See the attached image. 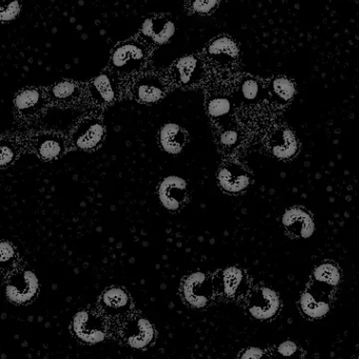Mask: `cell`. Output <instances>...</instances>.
Returning a JSON list of instances; mask_svg holds the SVG:
<instances>
[{"label":"cell","instance_id":"cell-1","mask_svg":"<svg viewBox=\"0 0 359 359\" xmlns=\"http://www.w3.org/2000/svg\"><path fill=\"white\" fill-rule=\"evenodd\" d=\"M147 59L148 50L145 44L136 40H129L114 48L110 67L115 74L132 75L143 69Z\"/></svg>","mask_w":359,"mask_h":359},{"label":"cell","instance_id":"cell-2","mask_svg":"<svg viewBox=\"0 0 359 359\" xmlns=\"http://www.w3.org/2000/svg\"><path fill=\"white\" fill-rule=\"evenodd\" d=\"M46 92L41 88H27L20 90L14 98V107L17 117L25 122L36 121L48 109Z\"/></svg>","mask_w":359,"mask_h":359},{"label":"cell","instance_id":"cell-3","mask_svg":"<svg viewBox=\"0 0 359 359\" xmlns=\"http://www.w3.org/2000/svg\"><path fill=\"white\" fill-rule=\"evenodd\" d=\"M169 74L171 81L178 88H194L204 80L206 67L200 57L188 55L174 62Z\"/></svg>","mask_w":359,"mask_h":359},{"label":"cell","instance_id":"cell-4","mask_svg":"<svg viewBox=\"0 0 359 359\" xmlns=\"http://www.w3.org/2000/svg\"><path fill=\"white\" fill-rule=\"evenodd\" d=\"M105 128L103 120L95 116L82 118L71 135V143L80 151H94L103 143Z\"/></svg>","mask_w":359,"mask_h":359},{"label":"cell","instance_id":"cell-5","mask_svg":"<svg viewBox=\"0 0 359 359\" xmlns=\"http://www.w3.org/2000/svg\"><path fill=\"white\" fill-rule=\"evenodd\" d=\"M38 288L36 274L31 270H21L11 274L6 285V294L12 303L25 304L36 297Z\"/></svg>","mask_w":359,"mask_h":359},{"label":"cell","instance_id":"cell-6","mask_svg":"<svg viewBox=\"0 0 359 359\" xmlns=\"http://www.w3.org/2000/svg\"><path fill=\"white\" fill-rule=\"evenodd\" d=\"M88 94L98 107L114 104L120 96V84L114 72L105 71L89 83Z\"/></svg>","mask_w":359,"mask_h":359},{"label":"cell","instance_id":"cell-7","mask_svg":"<svg viewBox=\"0 0 359 359\" xmlns=\"http://www.w3.org/2000/svg\"><path fill=\"white\" fill-rule=\"evenodd\" d=\"M183 294L192 307L204 308L213 295L212 282L204 272H194L183 282Z\"/></svg>","mask_w":359,"mask_h":359},{"label":"cell","instance_id":"cell-8","mask_svg":"<svg viewBox=\"0 0 359 359\" xmlns=\"http://www.w3.org/2000/svg\"><path fill=\"white\" fill-rule=\"evenodd\" d=\"M31 147L42 161H53L65 155L67 142L59 133L40 132L32 137Z\"/></svg>","mask_w":359,"mask_h":359},{"label":"cell","instance_id":"cell-9","mask_svg":"<svg viewBox=\"0 0 359 359\" xmlns=\"http://www.w3.org/2000/svg\"><path fill=\"white\" fill-rule=\"evenodd\" d=\"M72 328L76 337L90 345L105 341V332L100 320L88 310H81L74 316Z\"/></svg>","mask_w":359,"mask_h":359},{"label":"cell","instance_id":"cell-10","mask_svg":"<svg viewBox=\"0 0 359 359\" xmlns=\"http://www.w3.org/2000/svg\"><path fill=\"white\" fill-rule=\"evenodd\" d=\"M135 100L143 104H154L162 100L167 93L164 79L155 74H145L135 80L131 88Z\"/></svg>","mask_w":359,"mask_h":359},{"label":"cell","instance_id":"cell-11","mask_svg":"<svg viewBox=\"0 0 359 359\" xmlns=\"http://www.w3.org/2000/svg\"><path fill=\"white\" fill-rule=\"evenodd\" d=\"M280 307V297L275 291L261 287L253 291L249 299L248 309L251 316L259 320H270L276 316Z\"/></svg>","mask_w":359,"mask_h":359},{"label":"cell","instance_id":"cell-12","mask_svg":"<svg viewBox=\"0 0 359 359\" xmlns=\"http://www.w3.org/2000/svg\"><path fill=\"white\" fill-rule=\"evenodd\" d=\"M188 184L177 176L166 177L158 186V198L162 206L169 211H177L185 204Z\"/></svg>","mask_w":359,"mask_h":359},{"label":"cell","instance_id":"cell-13","mask_svg":"<svg viewBox=\"0 0 359 359\" xmlns=\"http://www.w3.org/2000/svg\"><path fill=\"white\" fill-rule=\"evenodd\" d=\"M176 32L174 21L167 16L148 17L143 21L141 34L145 41L155 46L168 43Z\"/></svg>","mask_w":359,"mask_h":359},{"label":"cell","instance_id":"cell-14","mask_svg":"<svg viewBox=\"0 0 359 359\" xmlns=\"http://www.w3.org/2000/svg\"><path fill=\"white\" fill-rule=\"evenodd\" d=\"M46 92L50 103L60 107H75L84 98V88L71 80L57 82Z\"/></svg>","mask_w":359,"mask_h":359},{"label":"cell","instance_id":"cell-15","mask_svg":"<svg viewBox=\"0 0 359 359\" xmlns=\"http://www.w3.org/2000/svg\"><path fill=\"white\" fill-rule=\"evenodd\" d=\"M217 180L221 187L229 194L244 191L250 184L248 172L242 165L235 162L223 163L218 170Z\"/></svg>","mask_w":359,"mask_h":359},{"label":"cell","instance_id":"cell-16","mask_svg":"<svg viewBox=\"0 0 359 359\" xmlns=\"http://www.w3.org/2000/svg\"><path fill=\"white\" fill-rule=\"evenodd\" d=\"M282 225L296 238H311L315 230V224L310 213L299 207L286 210L282 215Z\"/></svg>","mask_w":359,"mask_h":359},{"label":"cell","instance_id":"cell-17","mask_svg":"<svg viewBox=\"0 0 359 359\" xmlns=\"http://www.w3.org/2000/svg\"><path fill=\"white\" fill-rule=\"evenodd\" d=\"M268 145L272 155L278 159H290L299 149L294 134L286 128H275L269 136Z\"/></svg>","mask_w":359,"mask_h":359},{"label":"cell","instance_id":"cell-18","mask_svg":"<svg viewBox=\"0 0 359 359\" xmlns=\"http://www.w3.org/2000/svg\"><path fill=\"white\" fill-rule=\"evenodd\" d=\"M206 54L209 59L217 65H228L237 59L238 48L231 38L221 36L208 44Z\"/></svg>","mask_w":359,"mask_h":359},{"label":"cell","instance_id":"cell-19","mask_svg":"<svg viewBox=\"0 0 359 359\" xmlns=\"http://www.w3.org/2000/svg\"><path fill=\"white\" fill-rule=\"evenodd\" d=\"M187 133L181 126L175 123H167L160 130L158 139L164 153L178 155L187 143Z\"/></svg>","mask_w":359,"mask_h":359},{"label":"cell","instance_id":"cell-20","mask_svg":"<svg viewBox=\"0 0 359 359\" xmlns=\"http://www.w3.org/2000/svg\"><path fill=\"white\" fill-rule=\"evenodd\" d=\"M221 289L227 297H235L246 293L248 290V280L242 270L230 267L223 270L219 276Z\"/></svg>","mask_w":359,"mask_h":359},{"label":"cell","instance_id":"cell-21","mask_svg":"<svg viewBox=\"0 0 359 359\" xmlns=\"http://www.w3.org/2000/svg\"><path fill=\"white\" fill-rule=\"evenodd\" d=\"M301 308L306 316L311 318H322L330 311L328 295L308 290L301 297Z\"/></svg>","mask_w":359,"mask_h":359},{"label":"cell","instance_id":"cell-22","mask_svg":"<svg viewBox=\"0 0 359 359\" xmlns=\"http://www.w3.org/2000/svg\"><path fill=\"white\" fill-rule=\"evenodd\" d=\"M154 334L153 326L147 318H137L130 325L126 341L133 349H143L153 341Z\"/></svg>","mask_w":359,"mask_h":359},{"label":"cell","instance_id":"cell-23","mask_svg":"<svg viewBox=\"0 0 359 359\" xmlns=\"http://www.w3.org/2000/svg\"><path fill=\"white\" fill-rule=\"evenodd\" d=\"M101 305L107 313L119 316L126 313L131 308V299L128 293L122 288L107 289L101 297Z\"/></svg>","mask_w":359,"mask_h":359},{"label":"cell","instance_id":"cell-24","mask_svg":"<svg viewBox=\"0 0 359 359\" xmlns=\"http://www.w3.org/2000/svg\"><path fill=\"white\" fill-rule=\"evenodd\" d=\"M207 111L211 119L223 122L229 117L232 111V103L228 97L215 95L210 97L207 102Z\"/></svg>","mask_w":359,"mask_h":359},{"label":"cell","instance_id":"cell-25","mask_svg":"<svg viewBox=\"0 0 359 359\" xmlns=\"http://www.w3.org/2000/svg\"><path fill=\"white\" fill-rule=\"evenodd\" d=\"M272 96L280 104H286L295 96L294 84L285 77H278L272 80L270 86Z\"/></svg>","mask_w":359,"mask_h":359},{"label":"cell","instance_id":"cell-26","mask_svg":"<svg viewBox=\"0 0 359 359\" xmlns=\"http://www.w3.org/2000/svg\"><path fill=\"white\" fill-rule=\"evenodd\" d=\"M1 147V168H8L12 165L21 153V144L18 139L12 136L2 137L0 141Z\"/></svg>","mask_w":359,"mask_h":359},{"label":"cell","instance_id":"cell-27","mask_svg":"<svg viewBox=\"0 0 359 359\" xmlns=\"http://www.w3.org/2000/svg\"><path fill=\"white\" fill-rule=\"evenodd\" d=\"M313 276L316 282L329 287L337 286L341 282V272L334 264H320L314 270Z\"/></svg>","mask_w":359,"mask_h":359},{"label":"cell","instance_id":"cell-28","mask_svg":"<svg viewBox=\"0 0 359 359\" xmlns=\"http://www.w3.org/2000/svg\"><path fill=\"white\" fill-rule=\"evenodd\" d=\"M240 94L242 98L248 102L257 100L261 95V84L252 78H247L240 83Z\"/></svg>","mask_w":359,"mask_h":359},{"label":"cell","instance_id":"cell-29","mask_svg":"<svg viewBox=\"0 0 359 359\" xmlns=\"http://www.w3.org/2000/svg\"><path fill=\"white\" fill-rule=\"evenodd\" d=\"M20 14V4L18 0H2L0 18L4 22L16 19Z\"/></svg>","mask_w":359,"mask_h":359},{"label":"cell","instance_id":"cell-30","mask_svg":"<svg viewBox=\"0 0 359 359\" xmlns=\"http://www.w3.org/2000/svg\"><path fill=\"white\" fill-rule=\"evenodd\" d=\"M276 359H301V351L294 341H286L278 346Z\"/></svg>","mask_w":359,"mask_h":359},{"label":"cell","instance_id":"cell-31","mask_svg":"<svg viewBox=\"0 0 359 359\" xmlns=\"http://www.w3.org/2000/svg\"><path fill=\"white\" fill-rule=\"evenodd\" d=\"M218 0H189V6L196 14H210L215 10Z\"/></svg>","mask_w":359,"mask_h":359},{"label":"cell","instance_id":"cell-32","mask_svg":"<svg viewBox=\"0 0 359 359\" xmlns=\"http://www.w3.org/2000/svg\"><path fill=\"white\" fill-rule=\"evenodd\" d=\"M0 251H1L2 267L6 265H11L16 259V250L11 243L2 241L1 244H0Z\"/></svg>","mask_w":359,"mask_h":359},{"label":"cell","instance_id":"cell-33","mask_svg":"<svg viewBox=\"0 0 359 359\" xmlns=\"http://www.w3.org/2000/svg\"><path fill=\"white\" fill-rule=\"evenodd\" d=\"M240 134L235 130H227L221 133L219 141L225 147H235L240 143Z\"/></svg>","mask_w":359,"mask_h":359},{"label":"cell","instance_id":"cell-34","mask_svg":"<svg viewBox=\"0 0 359 359\" xmlns=\"http://www.w3.org/2000/svg\"><path fill=\"white\" fill-rule=\"evenodd\" d=\"M240 359H269L263 350L256 347H251L244 350Z\"/></svg>","mask_w":359,"mask_h":359},{"label":"cell","instance_id":"cell-35","mask_svg":"<svg viewBox=\"0 0 359 359\" xmlns=\"http://www.w3.org/2000/svg\"><path fill=\"white\" fill-rule=\"evenodd\" d=\"M358 359H359V353H358Z\"/></svg>","mask_w":359,"mask_h":359}]
</instances>
